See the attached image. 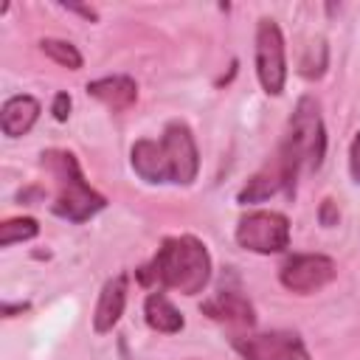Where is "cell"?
I'll return each mask as SVG.
<instances>
[{
  "label": "cell",
  "mask_w": 360,
  "mask_h": 360,
  "mask_svg": "<svg viewBox=\"0 0 360 360\" xmlns=\"http://www.w3.org/2000/svg\"><path fill=\"white\" fill-rule=\"evenodd\" d=\"M321 222L323 225H335L338 222V211H335V202L332 200H323V205H321Z\"/></svg>",
  "instance_id": "19"
},
{
  "label": "cell",
  "mask_w": 360,
  "mask_h": 360,
  "mask_svg": "<svg viewBox=\"0 0 360 360\" xmlns=\"http://www.w3.org/2000/svg\"><path fill=\"white\" fill-rule=\"evenodd\" d=\"M236 242L253 253H281L290 245V222L278 211H250L236 225Z\"/></svg>",
  "instance_id": "5"
},
{
  "label": "cell",
  "mask_w": 360,
  "mask_h": 360,
  "mask_svg": "<svg viewBox=\"0 0 360 360\" xmlns=\"http://www.w3.org/2000/svg\"><path fill=\"white\" fill-rule=\"evenodd\" d=\"M141 281H158L160 287L177 290L183 295H197L211 278V256L205 245L194 236H169L158 248L149 267H141Z\"/></svg>",
  "instance_id": "2"
},
{
  "label": "cell",
  "mask_w": 360,
  "mask_h": 360,
  "mask_svg": "<svg viewBox=\"0 0 360 360\" xmlns=\"http://www.w3.org/2000/svg\"><path fill=\"white\" fill-rule=\"evenodd\" d=\"M42 166L56 177V200L51 205L56 217H65L70 222H84L107 205V200L96 188H90V183L82 177V169L70 152L48 149L42 152Z\"/></svg>",
  "instance_id": "4"
},
{
  "label": "cell",
  "mask_w": 360,
  "mask_h": 360,
  "mask_svg": "<svg viewBox=\"0 0 360 360\" xmlns=\"http://www.w3.org/2000/svg\"><path fill=\"white\" fill-rule=\"evenodd\" d=\"M87 93L93 98L104 101L112 110H127L138 98V87H135V82L129 76H104V79H96V82L87 84Z\"/></svg>",
  "instance_id": "13"
},
{
  "label": "cell",
  "mask_w": 360,
  "mask_h": 360,
  "mask_svg": "<svg viewBox=\"0 0 360 360\" xmlns=\"http://www.w3.org/2000/svg\"><path fill=\"white\" fill-rule=\"evenodd\" d=\"M132 169L146 183H191L197 177L200 155L191 129L183 121L166 124L160 141H138L129 152Z\"/></svg>",
  "instance_id": "1"
},
{
  "label": "cell",
  "mask_w": 360,
  "mask_h": 360,
  "mask_svg": "<svg viewBox=\"0 0 360 360\" xmlns=\"http://www.w3.org/2000/svg\"><path fill=\"white\" fill-rule=\"evenodd\" d=\"M39 48H42V53L48 59H53L62 68H70V70H79L82 68V53L76 51V45H70L65 39H42Z\"/></svg>",
  "instance_id": "15"
},
{
  "label": "cell",
  "mask_w": 360,
  "mask_h": 360,
  "mask_svg": "<svg viewBox=\"0 0 360 360\" xmlns=\"http://www.w3.org/2000/svg\"><path fill=\"white\" fill-rule=\"evenodd\" d=\"M124 304H127V276L118 273V276H112V278L104 284V290H101V295H98L96 315H93V329H96L98 335L110 332V329L118 323V318L124 315Z\"/></svg>",
  "instance_id": "11"
},
{
  "label": "cell",
  "mask_w": 360,
  "mask_h": 360,
  "mask_svg": "<svg viewBox=\"0 0 360 360\" xmlns=\"http://www.w3.org/2000/svg\"><path fill=\"white\" fill-rule=\"evenodd\" d=\"M335 262L329 256H321V253H298V256H290L281 270H278V278L281 284L290 290V292H301V295H309L321 287H326L332 278H335Z\"/></svg>",
  "instance_id": "7"
},
{
  "label": "cell",
  "mask_w": 360,
  "mask_h": 360,
  "mask_svg": "<svg viewBox=\"0 0 360 360\" xmlns=\"http://www.w3.org/2000/svg\"><path fill=\"white\" fill-rule=\"evenodd\" d=\"M256 76L264 93L278 96L287 79V59H284V37L273 20H259L256 28Z\"/></svg>",
  "instance_id": "6"
},
{
  "label": "cell",
  "mask_w": 360,
  "mask_h": 360,
  "mask_svg": "<svg viewBox=\"0 0 360 360\" xmlns=\"http://www.w3.org/2000/svg\"><path fill=\"white\" fill-rule=\"evenodd\" d=\"M233 349L242 354V360H309V352L295 332L233 338Z\"/></svg>",
  "instance_id": "8"
},
{
  "label": "cell",
  "mask_w": 360,
  "mask_h": 360,
  "mask_svg": "<svg viewBox=\"0 0 360 360\" xmlns=\"http://www.w3.org/2000/svg\"><path fill=\"white\" fill-rule=\"evenodd\" d=\"M202 312L214 321L233 323V326H253V321H256L250 301L236 290H219L214 298L202 301Z\"/></svg>",
  "instance_id": "10"
},
{
  "label": "cell",
  "mask_w": 360,
  "mask_h": 360,
  "mask_svg": "<svg viewBox=\"0 0 360 360\" xmlns=\"http://www.w3.org/2000/svg\"><path fill=\"white\" fill-rule=\"evenodd\" d=\"M37 118H39V101L34 96H11L3 104L0 127L8 138H20L34 127Z\"/></svg>",
  "instance_id": "12"
},
{
  "label": "cell",
  "mask_w": 360,
  "mask_h": 360,
  "mask_svg": "<svg viewBox=\"0 0 360 360\" xmlns=\"http://www.w3.org/2000/svg\"><path fill=\"white\" fill-rule=\"evenodd\" d=\"M326 152V135L318 101L312 96L298 98L292 118L287 124V135L276 152V160L287 169V174L295 180L301 169H318Z\"/></svg>",
  "instance_id": "3"
},
{
  "label": "cell",
  "mask_w": 360,
  "mask_h": 360,
  "mask_svg": "<svg viewBox=\"0 0 360 360\" xmlns=\"http://www.w3.org/2000/svg\"><path fill=\"white\" fill-rule=\"evenodd\" d=\"M68 112H70V96L68 93H56V98H53V118L65 121Z\"/></svg>",
  "instance_id": "18"
},
{
  "label": "cell",
  "mask_w": 360,
  "mask_h": 360,
  "mask_svg": "<svg viewBox=\"0 0 360 360\" xmlns=\"http://www.w3.org/2000/svg\"><path fill=\"white\" fill-rule=\"evenodd\" d=\"M349 169H352V177H354V183H360V132L354 135V141H352V149H349Z\"/></svg>",
  "instance_id": "17"
},
{
  "label": "cell",
  "mask_w": 360,
  "mask_h": 360,
  "mask_svg": "<svg viewBox=\"0 0 360 360\" xmlns=\"http://www.w3.org/2000/svg\"><path fill=\"white\" fill-rule=\"evenodd\" d=\"M292 188H295V180L287 174V169L273 158L262 172H256L250 180H248V186L239 191V202H262V200H267V197H273V194H278V191H287V194H292Z\"/></svg>",
  "instance_id": "9"
},
{
  "label": "cell",
  "mask_w": 360,
  "mask_h": 360,
  "mask_svg": "<svg viewBox=\"0 0 360 360\" xmlns=\"http://www.w3.org/2000/svg\"><path fill=\"white\" fill-rule=\"evenodd\" d=\"M39 233V225L37 219L31 217H17V219H6L0 225V245L8 248L14 242H25V239H34Z\"/></svg>",
  "instance_id": "16"
},
{
  "label": "cell",
  "mask_w": 360,
  "mask_h": 360,
  "mask_svg": "<svg viewBox=\"0 0 360 360\" xmlns=\"http://www.w3.org/2000/svg\"><path fill=\"white\" fill-rule=\"evenodd\" d=\"M143 315H146V323L158 332H180L183 329V315L174 309V304L163 295V292H152L146 295V304H143Z\"/></svg>",
  "instance_id": "14"
}]
</instances>
